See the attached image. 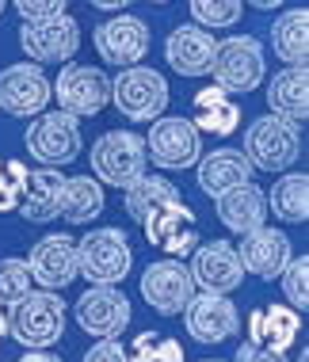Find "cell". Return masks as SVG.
Returning a JSON list of instances; mask_svg holds the SVG:
<instances>
[{"mask_svg": "<svg viewBox=\"0 0 309 362\" xmlns=\"http://www.w3.org/2000/svg\"><path fill=\"white\" fill-rule=\"evenodd\" d=\"M8 336L27 351H46L65 336V301L57 290H31L23 301L12 305Z\"/></svg>", "mask_w": 309, "mask_h": 362, "instance_id": "6da1fadb", "label": "cell"}, {"mask_svg": "<svg viewBox=\"0 0 309 362\" xmlns=\"http://www.w3.org/2000/svg\"><path fill=\"white\" fill-rule=\"evenodd\" d=\"M92 172L100 183L107 187H122L127 191L130 183H138L141 175L149 172V156H146V138L134 130H107L100 134L88 153Z\"/></svg>", "mask_w": 309, "mask_h": 362, "instance_id": "7a4b0ae2", "label": "cell"}, {"mask_svg": "<svg viewBox=\"0 0 309 362\" xmlns=\"http://www.w3.org/2000/svg\"><path fill=\"white\" fill-rule=\"evenodd\" d=\"M134 267V248L122 229H92L76 240V275L92 286H119Z\"/></svg>", "mask_w": 309, "mask_h": 362, "instance_id": "3957f363", "label": "cell"}, {"mask_svg": "<svg viewBox=\"0 0 309 362\" xmlns=\"http://www.w3.org/2000/svg\"><path fill=\"white\" fill-rule=\"evenodd\" d=\"M240 153L248 156L256 172H286L302 156V126L279 119V115H260L245 130Z\"/></svg>", "mask_w": 309, "mask_h": 362, "instance_id": "277c9868", "label": "cell"}, {"mask_svg": "<svg viewBox=\"0 0 309 362\" xmlns=\"http://www.w3.org/2000/svg\"><path fill=\"white\" fill-rule=\"evenodd\" d=\"M267 73V57H264V46L260 38L252 35H233L226 42L214 46V62H210V73L214 84L229 95H248L256 92L260 81Z\"/></svg>", "mask_w": 309, "mask_h": 362, "instance_id": "5b68a950", "label": "cell"}, {"mask_svg": "<svg viewBox=\"0 0 309 362\" xmlns=\"http://www.w3.org/2000/svg\"><path fill=\"white\" fill-rule=\"evenodd\" d=\"M23 145L42 168H65V164H73L76 156H81V145H84L81 119L69 111H62V107L35 115L31 126H27V134H23Z\"/></svg>", "mask_w": 309, "mask_h": 362, "instance_id": "8992f818", "label": "cell"}, {"mask_svg": "<svg viewBox=\"0 0 309 362\" xmlns=\"http://www.w3.org/2000/svg\"><path fill=\"white\" fill-rule=\"evenodd\" d=\"M111 103L122 119L153 122L168 107V81L157 69H149V65H127L111 81Z\"/></svg>", "mask_w": 309, "mask_h": 362, "instance_id": "52a82bcc", "label": "cell"}, {"mask_svg": "<svg viewBox=\"0 0 309 362\" xmlns=\"http://www.w3.org/2000/svg\"><path fill=\"white\" fill-rule=\"evenodd\" d=\"M146 156L164 172H183L195 168V160L202 156V134L191 126V119L180 115H161L149 122V138H146Z\"/></svg>", "mask_w": 309, "mask_h": 362, "instance_id": "ba28073f", "label": "cell"}, {"mask_svg": "<svg viewBox=\"0 0 309 362\" xmlns=\"http://www.w3.org/2000/svg\"><path fill=\"white\" fill-rule=\"evenodd\" d=\"M54 100V81L38 62H19L0 69V111L12 119H35Z\"/></svg>", "mask_w": 309, "mask_h": 362, "instance_id": "9c48e42d", "label": "cell"}, {"mask_svg": "<svg viewBox=\"0 0 309 362\" xmlns=\"http://www.w3.org/2000/svg\"><path fill=\"white\" fill-rule=\"evenodd\" d=\"M19 46L23 54L38 65H57V62H73V54L81 50V23L62 12L50 19H23L19 27Z\"/></svg>", "mask_w": 309, "mask_h": 362, "instance_id": "30bf717a", "label": "cell"}, {"mask_svg": "<svg viewBox=\"0 0 309 362\" xmlns=\"http://www.w3.org/2000/svg\"><path fill=\"white\" fill-rule=\"evenodd\" d=\"M54 95L62 111L76 119H92L111 103V76L95 65H65L54 81Z\"/></svg>", "mask_w": 309, "mask_h": 362, "instance_id": "8fae6325", "label": "cell"}, {"mask_svg": "<svg viewBox=\"0 0 309 362\" xmlns=\"http://www.w3.org/2000/svg\"><path fill=\"white\" fill-rule=\"evenodd\" d=\"M141 298L153 313L161 317H176V313L187 309V301L195 298V279H191L187 263L164 256L157 263H149L141 271Z\"/></svg>", "mask_w": 309, "mask_h": 362, "instance_id": "7c38bea8", "label": "cell"}, {"mask_svg": "<svg viewBox=\"0 0 309 362\" xmlns=\"http://www.w3.org/2000/svg\"><path fill=\"white\" fill-rule=\"evenodd\" d=\"M92 46L107 65H119V69L141 65V57L149 54V23L130 12H119L92 31Z\"/></svg>", "mask_w": 309, "mask_h": 362, "instance_id": "4fadbf2b", "label": "cell"}, {"mask_svg": "<svg viewBox=\"0 0 309 362\" xmlns=\"http://www.w3.org/2000/svg\"><path fill=\"white\" fill-rule=\"evenodd\" d=\"M73 313H76V325L84 328V336H95V339H119L122 332H127L130 317H134L130 298L119 286L84 290Z\"/></svg>", "mask_w": 309, "mask_h": 362, "instance_id": "5bb4252c", "label": "cell"}, {"mask_svg": "<svg viewBox=\"0 0 309 362\" xmlns=\"http://www.w3.org/2000/svg\"><path fill=\"white\" fill-rule=\"evenodd\" d=\"M141 229H146V240L153 248L164 252V256H172V259H183L199 248V218L183 199L153 210L149 218L141 221Z\"/></svg>", "mask_w": 309, "mask_h": 362, "instance_id": "9a60e30c", "label": "cell"}, {"mask_svg": "<svg viewBox=\"0 0 309 362\" xmlns=\"http://www.w3.org/2000/svg\"><path fill=\"white\" fill-rule=\"evenodd\" d=\"M183 320H187V332L195 344H226L240 332V313L237 305L226 298V293H195L183 309Z\"/></svg>", "mask_w": 309, "mask_h": 362, "instance_id": "2e32d148", "label": "cell"}, {"mask_svg": "<svg viewBox=\"0 0 309 362\" xmlns=\"http://www.w3.org/2000/svg\"><path fill=\"white\" fill-rule=\"evenodd\" d=\"M191 279L202 293H233L245 279V267L237 259V248L229 240H210L191 252Z\"/></svg>", "mask_w": 309, "mask_h": 362, "instance_id": "e0dca14e", "label": "cell"}, {"mask_svg": "<svg viewBox=\"0 0 309 362\" xmlns=\"http://www.w3.org/2000/svg\"><path fill=\"white\" fill-rule=\"evenodd\" d=\"M27 271L31 282H38L42 290H65L69 282H76V240L69 233H50L27 252Z\"/></svg>", "mask_w": 309, "mask_h": 362, "instance_id": "ac0fdd59", "label": "cell"}, {"mask_svg": "<svg viewBox=\"0 0 309 362\" xmlns=\"http://www.w3.org/2000/svg\"><path fill=\"white\" fill-rule=\"evenodd\" d=\"M291 256H294L291 237L279 233V229H267V225L245 233V237H240V248H237V259H240V267H245V275H256L264 282L283 275V267L291 263Z\"/></svg>", "mask_w": 309, "mask_h": 362, "instance_id": "d6986e66", "label": "cell"}, {"mask_svg": "<svg viewBox=\"0 0 309 362\" xmlns=\"http://www.w3.org/2000/svg\"><path fill=\"white\" fill-rule=\"evenodd\" d=\"M214 46L218 38L199 23H183L168 35L164 42V62L172 65L180 76H206L210 62H214Z\"/></svg>", "mask_w": 309, "mask_h": 362, "instance_id": "ffe728a7", "label": "cell"}, {"mask_svg": "<svg viewBox=\"0 0 309 362\" xmlns=\"http://www.w3.org/2000/svg\"><path fill=\"white\" fill-rule=\"evenodd\" d=\"M252 175H256V168L248 164V156L240 149H214L195 160L199 191L210 194V199H221L226 191L240 187V183H252Z\"/></svg>", "mask_w": 309, "mask_h": 362, "instance_id": "44dd1931", "label": "cell"}, {"mask_svg": "<svg viewBox=\"0 0 309 362\" xmlns=\"http://www.w3.org/2000/svg\"><path fill=\"white\" fill-rule=\"evenodd\" d=\"M298 332H302V313L291 305H264L248 313V344L267 347L275 355H286L294 347Z\"/></svg>", "mask_w": 309, "mask_h": 362, "instance_id": "7402d4cb", "label": "cell"}, {"mask_svg": "<svg viewBox=\"0 0 309 362\" xmlns=\"http://www.w3.org/2000/svg\"><path fill=\"white\" fill-rule=\"evenodd\" d=\"M62 194H65V175L57 168H38L27 172V187L19 199V218L31 225H46L62 214Z\"/></svg>", "mask_w": 309, "mask_h": 362, "instance_id": "603a6c76", "label": "cell"}, {"mask_svg": "<svg viewBox=\"0 0 309 362\" xmlns=\"http://www.w3.org/2000/svg\"><path fill=\"white\" fill-rule=\"evenodd\" d=\"M267 111L298 126L309 119V69L305 65H286L283 73L272 76V84H267Z\"/></svg>", "mask_w": 309, "mask_h": 362, "instance_id": "cb8c5ba5", "label": "cell"}, {"mask_svg": "<svg viewBox=\"0 0 309 362\" xmlns=\"http://www.w3.org/2000/svg\"><path fill=\"white\" fill-rule=\"evenodd\" d=\"M214 202H218V221L226 225L229 233H237V237L267 225V194L260 191L256 183H240V187L226 191Z\"/></svg>", "mask_w": 309, "mask_h": 362, "instance_id": "d4e9b609", "label": "cell"}, {"mask_svg": "<svg viewBox=\"0 0 309 362\" xmlns=\"http://www.w3.org/2000/svg\"><path fill=\"white\" fill-rule=\"evenodd\" d=\"M191 126H195L199 134L229 138L240 126V107L233 103L229 92H221L218 84H210V88H202V92H195V100H191Z\"/></svg>", "mask_w": 309, "mask_h": 362, "instance_id": "484cf974", "label": "cell"}, {"mask_svg": "<svg viewBox=\"0 0 309 362\" xmlns=\"http://www.w3.org/2000/svg\"><path fill=\"white\" fill-rule=\"evenodd\" d=\"M272 50L283 57L286 65H305L309 62V12L305 8H291L275 19L272 27Z\"/></svg>", "mask_w": 309, "mask_h": 362, "instance_id": "4316f807", "label": "cell"}, {"mask_svg": "<svg viewBox=\"0 0 309 362\" xmlns=\"http://www.w3.org/2000/svg\"><path fill=\"white\" fill-rule=\"evenodd\" d=\"M103 214V183L95 175H65L62 218L69 225H88Z\"/></svg>", "mask_w": 309, "mask_h": 362, "instance_id": "83f0119b", "label": "cell"}, {"mask_svg": "<svg viewBox=\"0 0 309 362\" xmlns=\"http://www.w3.org/2000/svg\"><path fill=\"white\" fill-rule=\"evenodd\" d=\"M267 210L286 225H305L309 221V175L305 172H286L267 194Z\"/></svg>", "mask_w": 309, "mask_h": 362, "instance_id": "f1b7e54d", "label": "cell"}, {"mask_svg": "<svg viewBox=\"0 0 309 362\" xmlns=\"http://www.w3.org/2000/svg\"><path fill=\"white\" fill-rule=\"evenodd\" d=\"M183 194L172 180H164V175H141L138 183H130L127 187V214L134 221H146L153 210L168 206V202H180Z\"/></svg>", "mask_w": 309, "mask_h": 362, "instance_id": "f546056e", "label": "cell"}, {"mask_svg": "<svg viewBox=\"0 0 309 362\" xmlns=\"http://www.w3.org/2000/svg\"><path fill=\"white\" fill-rule=\"evenodd\" d=\"M191 19L206 31H226V27L240 23V12H245V0H187Z\"/></svg>", "mask_w": 309, "mask_h": 362, "instance_id": "4dcf8cb0", "label": "cell"}, {"mask_svg": "<svg viewBox=\"0 0 309 362\" xmlns=\"http://www.w3.org/2000/svg\"><path fill=\"white\" fill-rule=\"evenodd\" d=\"M130 362H183V347L164 332H141L130 344Z\"/></svg>", "mask_w": 309, "mask_h": 362, "instance_id": "1f68e13d", "label": "cell"}, {"mask_svg": "<svg viewBox=\"0 0 309 362\" xmlns=\"http://www.w3.org/2000/svg\"><path fill=\"white\" fill-rule=\"evenodd\" d=\"M31 293V271H27V259L19 256H4L0 259V305L12 309L16 301H23Z\"/></svg>", "mask_w": 309, "mask_h": 362, "instance_id": "d6a6232c", "label": "cell"}, {"mask_svg": "<svg viewBox=\"0 0 309 362\" xmlns=\"http://www.w3.org/2000/svg\"><path fill=\"white\" fill-rule=\"evenodd\" d=\"M279 282H283L286 305L294 313H305L309 309V256H291V263L283 267Z\"/></svg>", "mask_w": 309, "mask_h": 362, "instance_id": "836d02e7", "label": "cell"}, {"mask_svg": "<svg viewBox=\"0 0 309 362\" xmlns=\"http://www.w3.org/2000/svg\"><path fill=\"white\" fill-rule=\"evenodd\" d=\"M23 187H27V164L12 160V156H0V214L19 210Z\"/></svg>", "mask_w": 309, "mask_h": 362, "instance_id": "e575fe53", "label": "cell"}, {"mask_svg": "<svg viewBox=\"0 0 309 362\" xmlns=\"http://www.w3.org/2000/svg\"><path fill=\"white\" fill-rule=\"evenodd\" d=\"M12 4L23 19H50V16H62L69 0H12Z\"/></svg>", "mask_w": 309, "mask_h": 362, "instance_id": "d590c367", "label": "cell"}, {"mask_svg": "<svg viewBox=\"0 0 309 362\" xmlns=\"http://www.w3.org/2000/svg\"><path fill=\"white\" fill-rule=\"evenodd\" d=\"M84 362H130V351L119 344V339H100L95 347H88Z\"/></svg>", "mask_w": 309, "mask_h": 362, "instance_id": "8d00e7d4", "label": "cell"}, {"mask_svg": "<svg viewBox=\"0 0 309 362\" xmlns=\"http://www.w3.org/2000/svg\"><path fill=\"white\" fill-rule=\"evenodd\" d=\"M233 362H286V355H275V351H267V347H256V344H240L237 347V355Z\"/></svg>", "mask_w": 309, "mask_h": 362, "instance_id": "74e56055", "label": "cell"}, {"mask_svg": "<svg viewBox=\"0 0 309 362\" xmlns=\"http://www.w3.org/2000/svg\"><path fill=\"white\" fill-rule=\"evenodd\" d=\"M92 8H100V12H122V8H130L134 0H88Z\"/></svg>", "mask_w": 309, "mask_h": 362, "instance_id": "f35d334b", "label": "cell"}, {"mask_svg": "<svg viewBox=\"0 0 309 362\" xmlns=\"http://www.w3.org/2000/svg\"><path fill=\"white\" fill-rule=\"evenodd\" d=\"M16 362H62V358H57V355H42V351H31V355H23Z\"/></svg>", "mask_w": 309, "mask_h": 362, "instance_id": "ab89813d", "label": "cell"}, {"mask_svg": "<svg viewBox=\"0 0 309 362\" xmlns=\"http://www.w3.org/2000/svg\"><path fill=\"white\" fill-rule=\"evenodd\" d=\"M245 4L260 8V12H272V8H279V4H283V0H245Z\"/></svg>", "mask_w": 309, "mask_h": 362, "instance_id": "60d3db41", "label": "cell"}, {"mask_svg": "<svg viewBox=\"0 0 309 362\" xmlns=\"http://www.w3.org/2000/svg\"><path fill=\"white\" fill-rule=\"evenodd\" d=\"M8 336V317H4V305H0V339Z\"/></svg>", "mask_w": 309, "mask_h": 362, "instance_id": "b9f144b4", "label": "cell"}, {"mask_svg": "<svg viewBox=\"0 0 309 362\" xmlns=\"http://www.w3.org/2000/svg\"><path fill=\"white\" fill-rule=\"evenodd\" d=\"M4 8H8V0H0V16H4Z\"/></svg>", "mask_w": 309, "mask_h": 362, "instance_id": "7bdbcfd3", "label": "cell"}, {"mask_svg": "<svg viewBox=\"0 0 309 362\" xmlns=\"http://www.w3.org/2000/svg\"><path fill=\"white\" fill-rule=\"evenodd\" d=\"M153 4H172V0H153Z\"/></svg>", "mask_w": 309, "mask_h": 362, "instance_id": "ee69618b", "label": "cell"}, {"mask_svg": "<svg viewBox=\"0 0 309 362\" xmlns=\"http://www.w3.org/2000/svg\"><path fill=\"white\" fill-rule=\"evenodd\" d=\"M206 362H221V358H206Z\"/></svg>", "mask_w": 309, "mask_h": 362, "instance_id": "f6af8a7d", "label": "cell"}, {"mask_svg": "<svg viewBox=\"0 0 309 362\" xmlns=\"http://www.w3.org/2000/svg\"><path fill=\"white\" fill-rule=\"evenodd\" d=\"M302 362H305V351H302Z\"/></svg>", "mask_w": 309, "mask_h": 362, "instance_id": "bcb514c9", "label": "cell"}]
</instances>
